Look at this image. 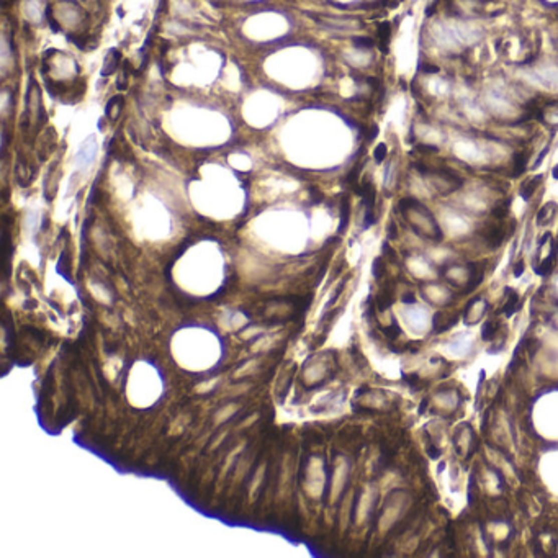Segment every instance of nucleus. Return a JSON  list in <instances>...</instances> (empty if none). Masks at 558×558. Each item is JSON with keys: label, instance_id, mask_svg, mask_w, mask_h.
Listing matches in <instances>:
<instances>
[{"label": "nucleus", "instance_id": "obj_22", "mask_svg": "<svg viewBox=\"0 0 558 558\" xmlns=\"http://www.w3.org/2000/svg\"><path fill=\"white\" fill-rule=\"evenodd\" d=\"M403 303H406V305H411V303H416V298H414L413 291H409L405 296H403Z\"/></svg>", "mask_w": 558, "mask_h": 558}, {"label": "nucleus", "instance_id": "obj_18", "mask_svg": "<svg viewBox=\"0 0 558 558\" xmlns=\"http://www.w3.org/2000/svg\"><path fill=\"white\" fill-rule=\"evenodd\" d=\"M507 208H509V203L506 205L504 207V203H501L499 207H496L493 212H491V215L493 216H496V218H504V216L507 215Z\"/></svg>", "mask_w": 558, "mask_h": 558}, {"label": "nucleus", "instance_id": "obj_23", "mask_svg": "<svg viewBox=\"0 0 558 558\" xmlns=\"http://www.w3.org/2000/svg\"><path fill=\"white\" fill-rule=\"evenodd\" d=\"M388 238L390 239H395L396 238V225H395V223H390V226H388Z\"/></svg>", "mask_w": 558, "mask_h": 558}, {"label": "nucleus", "instance_id": "obj_15", "mask_svg": "<svg viewBox=\"0 0 558 558\" xmlns=\"http://www.w3.org/2000/svg\"><path fill=\"white\" fill-rule=\"evenodd\" d=\"M354 45L360 49H370V48H374V40L360 36V38H354Z\"/></svg>", "mask_w": 558, "mask_h": 558}, {"label": "nucleus", "instance_id": "obj_6", "mask_svg": "<svg viewBox=\"0 0 558 558\" xmlns=\"http://www.w3.org/2000/svg\"><path fill=\"white\" fill-rule=\"evenodd\" d=\"M120 58L121 54L118 49L111 48L108 51V56L105 58V63H103V69H102V76L107 77V76H111L116 69H118V63H120Z\"/></svg>", "mask_w": 558, "mask_h": 558}, {"label": "nucleus", "instance_id": "obj_20", "mask_svg": "<svg viewBox=\"0 0 558 558\" xmlns=\"http://www.w3.org/2000/svg\"><path fill=\"white\" fill-rule=\"evenodd\" d=\"M548 151H550V147L547 146V147H545V149H543V151H542L540 154H538V156H537V159H535V162L532 164V169H537V167L542 164V159L545 157V154H547Z\"/></svg>", "mask_w": 558, "mask_h": 558}, {"label": "nucleus", "instance_id": "obj_10", "mask_svg": "<svg viewBox=\"0 0 558 558\" xmlns=\"http://www.w3.org/2000/svg\"><path fill=\"white\" fill-rule=\"evenodd\" d=\"M483 238L488 241V244L491 247H498L504 239V231L499 226H488L483 231Z\"/></svg>", "mask_w": 558, "mask_h": 558}, {"label": "nucleus", "instance_id": "obj_25", "mask_svg": "<svg viewBox=\"0 0 558 558\" xmlns=\"http://www.w3.org/2000/svg\"><path fill=\"white\" fill-rule=\"evenodd\" d=\"M551 173H553V177H555L556 180H558V164H556V165L553 167V169H551Z\"/></svg>", "mask_w": 558, "mask_h": 558}, {"label": "nucleus", "instance_id": "obj_24", "mask_svg": "<svg viewBox=\"0 0 558 558\" xmlns=\"http://www.w3.org/2000/svg\"><path fill=\"white\" fill-rule=\"evenodd\" d=\"M378 136V126L377 125H374L371 126V129H370V136H368V141H374L375 138Z\"/></svg>", "mask_w": 558, "mask_h": 558}, {"label": "nucleus", "instance_id": "obj_9", "mask_svg": "<svg viewBox=\"0 0 558 558\" xmlns=\"http://www.w3.org/2000/svg\"><path fill=\"white\" fill-rule=\"evenodd\" d=\"M542 180H543V175H542V173H538V175L532 177V178H529V180H527V182H524V183H522V187H520V190H519L520 197H522L525 202H527V200H530V197L535 194V190L538 189V185H540Z\"/></svg>", "mask_w": 558, "mask_h": 558}, {"label": "nucleus", "instance_id": "obj_4", "mask_svg": "<svg viewBox=\"0 0 558 558\" xmlns=\"http://www.w3.org/2000/svg\"><path fill=\"white\" fill-rule=\"evenodd\" d=\"M316 22H318L321 27H324L327 30H336V32H349V30H355L360 27V23L357 20H347V18H332V17H326V18H319V17H313Z\"/></svg>", "mask_w": 558, "mask_h": 558}, {"label": "nucleus", "instance_id": "obj_14", "mask_svg": "<svg viewBox=\"0 0 558 558\" xmlns=\"http://www.w3.org/2000/svg\"><path fill=\"white\" fill-rule=\"evenodd\" d=\"M387 154H388V146L385 144V142H380V144H378V146L375 147V151H374V159H375V162H377V164L383 162V160L387 159Z\"/></svg>", "mask_w": 558, "mask_h": 558}, {"label": "nucleus", "instance_id": "obj_12", "mask_svg": "<svg viewBox=\"0 0 558 558\" xmlns=\"http://www.w3.org/2000/svg\"><path fill=\"white\" fill-rule=\"evenodd\" d=\"M525 169H527V154L517 152L516 156H514V173L520 175V173L525 172Z\"/></svg>", "mask_w": 558, "mask_h": 558}, {"label": "nucleus", "instance_id": "obj_11", "mask_svg": "<svg viewBox=\"0 0 558 558\" xmlns=\"http://www.w3.org/2000/svg\"><path fill=\"white\" fill-rule=\"evenodd\" d=\"M506 295H507V300H506V303H504L503 311H504V314L507 316V318H509V316H512L514 311H516V309H517L519 295H517L512 288H509V287L506 288Z\"/></svg>", "mask_w": 558, "mask_h": 558}, {"label": "nucleus", "instance_id": "obj_2", "mask_svg": "<svg viewBox=\"0 0 558 558\" xmlns=\"http://www.w3.org/2000/svg\"><path fill=\"white\" fill-rule=\"evenodd\" d=\"M416 169H419V172L427 178L429 185L439 195H449L452 192L460 189L463 183V180L457 173H454L450 169H445V167L431 169V167L416 165Z\"/></svg>", "mask_w": 558, "mask_h": 558}, {"label": "nucleus", "instance_id": "obj_7", "mask_svg": "<svg viewBox=\"0 0 558 558\" xmlns=\"http://www.w3.org/2000/svg\"><path fill=\"white\" fill-rule=\"evenodd\" d=\"M123 105H125V98H123L121 95H116L113 98H110L107 107H105V116H107L110 121H115L121 113Z\"/></svg>", "mask_w": 558, "mask_h": 558}, {"label": "nucleus", "instance_id": "obj_19", "mask_svg": "<svg viewBox=\"0 0 558 558\" xmlns=\"http://www.w3.org/2000/svg\"><path fill=\"white\" fill-rule=\"evenodd\" d=\"M385 332H387L388 336L392 337V339H395L396 336H400V334H401V331H400V326L396 324V322H393L392 326H390V327H387V329H385Z\"/></svg>", "mask_w": 558, "mask_h": 558}, {"label": "nucleus", "instance_id": "obj_17", "mask_svg": "<svg viewBox=\"0 0 558 558\" xmlns=\"http://www.w3.org/2000/svg\"><path fill=\"white\" fill-rule=\"evenodd\" d=\"M383 260L380 259V257H377L375 260H374V267H371V270H374V275H375V278H380L382 277V274H383Z\"/></svg>", "mask_w": 558, "mask_h": 558}, {"label": "nucleus", "instance_id": "obj_1", "mask_svg": "<svg viewBox=\"0 0 558 558\" xmlns=\"http://www.w3.org/2000/svg\"><path fill=\"white\" fill-rule=\"evenodd\" d=\"M398 208L403 215V218L406 220L409 228L413 229L418 236L431 241H442L444 234L442 229L437 225L436 218L431 213V210L424 207L423 203L416 198L406 197L401 198L398 203Z\"/></svg>", "mask_w": 558, "mask_h": 558}, {"label": "nucleus", "instance_id": "obj_3", "mask_svg": "<svg viewBox=\"0 0 558 558\" xmlns=\"http://www.w3.org/2000/svg\"><path fill=\"white\" fill-rule=\"evenodd\" d=\"M95 154H97V141H95V136L90 134L79 147V151L76 154V165L80 170L87 169V167L94 162Z\"/></svg>", "mask_w": 558, "mask_h": 558}, {"label": "nucleus", "instance_id": "obj_5", "mask_svg": "<svg viewBox=\"0 0 558 558\" xmlns=\"http://www.w3.org/2000/svg\"><path fill=\"white\" fill-rule=\"evenodd\" d=\"M556 212H558V207H556L555 202L545 203L537 213V225L538 226H547V225H550V223H553Z\"/></svg>", "mask_w": 558, "mask_h": 558}, {"label": "nucleus", "instance_id": "obj_16", "mask_svg": "<svg viewBox=\"0 0 558 558\" xmlns=\"http://www.w3.org/2000/svg\"><path fill=\"white\" fill-rule=\"evenodd\" d=\"M426 437H427V440H429V444H427V454H429L431 458H439L440 450L436 447V445H434V442H432L431 437H429V434H426Z\"/></svg>", "mask_w": 558, "mask_h": 558}, {"label": "nucleus", "instance_id": "obj_8", "mask_svg": "<svg viewBox=\"0 0 558 558\" xmlns=\"http://www.w3.org/2000/svg\"><path fill=\"white\" fill-rule=\"evenodd\" d=\"M555 257H556V244L553 243L551 244V251H550V254L547 257H545L543 260L540 264H537V265H534V270L537 272L538 275L540 277H545V275H548L550 272H551V269H553V262H555Z\"/></svg>", "mask_w": 558, "mask_h": 558}, {"label": "nucleus", "instance_id": "obj_13", "mask_svg": "<svg viewBox=\"0 0 558 558\" xmlns=\"http://www.w3.org/2000/svg\"><path fill=\"white\" fill-rule=\"evenodd\" d=\"M496 331H498V322L496 321H493V319H489V321H486V324L483 326V329H481V337L483 339H491L494 334H496Z\"/></svg>", "mask_w": 558, "mask_h": 558}, {"label": "nucleus", "instance_id": "obj_21", "mask_svg": "<svg viewBox=\"0 0 558 558\" xmlns=\"http://www.w3.org/2000/svg\"><path fill=\"white\" fill-rule=\"evenodd\" d=\"M524 274V262L522 260H519L516 264V267H514V277H520Z\"/></svg>", "mask_w": 558, "mask_h": 558}]
</instances>
